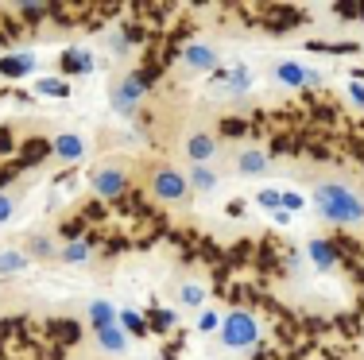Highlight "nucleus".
I'll use <instances>...</instances> for the list:
<instances>
[{
	"instance_id": "1",
	"label": "nucleus",
	"mask_w": 364,
	"mask_h": 360,
	"mask_svg": "<svg viewBox=\"0 0 364 360\" xmlns=\"http://www.w3.org/2000/svg\"><path fill=\"white\" fill-rule=\"evenodd\" d=\"M314 205L326 221H333V225H364V202L341 182H318L314 186Z\"/></svg>"
},
{
	"instance_id": "2",
	"label": "nucleus",
	"mask_w": 364,
	"mask_h": 360,
	"mask_svg": "<svg viewBox=\"0 0 364 360\" xmlns=\"http://www.w3.org/2000/svg\"><path fill=\"white\" fill-rule=\"evenodd\" d=\"M147 190H151V198H159L163 205H175V202H186L190 182L178 170H171L159 163V167H151V175H147Z\"/></svg>"
},
{
	"instance_id": "3",
	"label": "nucleus",
	"mask_w": 364,
	"mask_h": 360,
	"mask_svg": "<svg viewBox=\"0 0 364 360\" xmlns=\"http://www.w3.org/2000/svg\"><path fill=\"white\" fill-rule=\"evenodd\" d=\"M256 337H259V325H256L252 314H245V310H232L221 325V341L229 349H252Z\"/></svg>"
},
{
	"instance_id": "4",
	"label": "nucleus",
	"mask_w": 364,
	"mask_h": 360,
	"mask_svg": "<svg viewBox=\"0 0 364 360\" xmlns=\"http://www.w3.org/2000/svg\"><path fill=\"white\" fill-rule=\"evenodd\" d=\"M144 78L140 74H128V78H120V82H112V109L117 113H132L136 109V101L144 97Z\"/></svg>"
},
{
	"instance_id": "5",
	"label": "nucleus",
	"mask_w": 364,
	"mask_h": 360,
	"mask_svg": "<svg viewBox=\"0 0 364 360\" xmlns=\"http://www.w3.org/2000/svg\"><path fill=\"white\" fill-rule=\"evenodd\" d=\"M90 186H93L97 198H120V194L128 190V175H124V170H117V167H101L97 175L90 178Z\"/></svg>"
},
{
	"instance_id": "6",
	"label": "nucleus",
	"mask_w": 364,
	"mask_h": 360,
	"mask_svg": "<svg viewBox=\"0 0 364 360\" xmlns=\"http://www.w3.org/2000/svg\"><path fill=\"white\" fill-rule=\"evenodd\" d=\"M50 156H58L63 163H77L85 156V143H82V136H74V132H63L58 140H50Z\"/></svg>"
},
{
	"instance_id": "7",
	"label": "nucleus",
	"mask_w": 364,
	"mask_h": 360,
	"mask_svg": "<svg viewBox=\"0 0 364 360\" xmlns=\"http://www.w3.org/2000/svg\"><path fill=\"white\" fill-rule=\"evenodd\" d=\"M182 62H186L190 70H213V66H218V50L202 47V43H190V47L182 50Z\"/></svg>"
},
{
	"instance_id": "8",
	"label": "nucleus",
	"mask_w": 364,
	"mask_h": 360,
	"mask_svg": "<svg viewBox=\"0 0 364 360\" xmlns=\"http://www.w3.org/2000/svg\"><path fill=\"white\" fill-rule=\"evenodd\" d=\"M275 78H279L283 85H294V89H302V85H314L318 78L310 70H302L299 62H279L275 66Z\"/></svg>"
},
{
	"instance_id": "9",
	"label": "nucleus",
	"mask_w": 364,
	"mask_h": 360,
	"mask_svg": "<svg viewBox=\"0 0 364 360\" xmlns=\"http://www.w3.org/2000/svg\"><path fill=\"white\" fill-rule=\"evenodd\" d=\"M306 252H310V260H314L322 271H333L337 268V248L329 244V240H310Z\"/></svg>"
},
{
	"instance_id": "10",
	"label": "nucleus",
	"mask_w": 364,
	"mask_h": 360,
	"mask_svg": "<svg viewBox=\"0 0 364 360\" xmlns=\"http://www.w3.org/2000/svg\"><path fill=\"white\" fill-rule=\"evenodd\" d=\"M186 151H190V159H194L198 167H202V163L210 159L213 151H218V140H213V136H205V132H198V136H190Z\"/></svg>"
},
{
	"instance_id": "11",
	"label": "nucleus",
	"mask_w": 364,
	"mask_h": 360,
	"mask_svg": "<svg viewBox=\"0 0 364 360\" xmlns=\"http://www.w3.org/2000/svg\"><path fill=\"white\" fill-rule=\"evenodd\" d=\"M97 345L105 349V353H124V349H128V333L120 329V325H109V329H97Z\"/></svg>"
},
{
	"instance_id": "12",
	"label": "nucleus",
	"mask_w": 364,
	"mask_h": 360,
	"mask_svg": "<svg viewBox=\"0 0 364 360\" xmlns=\"http://www.w3.org/2000/svg\"><path fill=\"white\" fill-rule=\"evenodd\" d=\"M20 151H23V156L16 159V163H20V167H36V163H43V159L50 156V143L47 140H28Z\"/></svg>"
},
{
	"instance_id": "13",
	"label": "nucleus",
	"mask_w": 364,
	"mask_h": 360,
	"mask_svg": "<svg viewBox=\"0 0 364 360\" xmlns=\"http://www.w3.org/2000/svg\"><path fill=\"white\" fill-rule=\"evenodd\" d=\"M31 66H36V58H28V55H8V58H0V74H4V78H23Z\"/></svg>"
},
{
	"instance_id": "14",
	"label": "nucleus",
	"mask_w": 364,
	"mask_h": 360,
	"mask_svg": "<svg viewBox=\"0 0 364 360\" xmlns=\"http://www.w3.org/2000/svg\"><path fill=\"white\" fill-rule=\"evenodd\" d=\"M90 322H93V333H97V329H109V325H120V322H117V310H112L109 302H93V306H90Z\"/></svg>"
},
{
	"instance_id": "15",
	"label": "nucleus",
	"mask_w": 364,
	"mask_h": 360,
	"mask_svg": "<svg viewBox=\"0 0 364 360\" xmlns=\"http://www.w3.org/2000/svg\"><path fill=\"white\" fill-rule=\"evenodd\" d=\"M90 252H93V244H90V240H70V244H66L58 256H63L66 263H82V260H90Z\"/></svg>"
},
{
	"instance_id": "16",
	"label": "nucleus",
	"mask_w": 364,
	"mask_h": 360,
	"mask_svg": "<svg viewBox=\"0 0 364 360\" xmlns=\"http://www.w3.org/2000/svg\"><path fill=\"white\" fill-rule=\"evenodd\" d=\"M264 167H267V159L259 156V151H240V159H237V170H240V175H259Z\"/></svg>"
},
{
	"instance_id": "17",
	"label": "nucleus",
	"mask_w": 364,
	"mask_h": 360,
	"mask_svg": "<svg viewBox=\"0 0 364 360\" xmlns=\"http://www.w3.org/2000/svg\"><path fill=\"white\" fill-rule=\"evenodd\" d=\"M90 66H93V58L82 55V50H66L63 55V70L66 74H82V70H90Z\"/></svg>"
},
{
	"instance_id": "18",
	"label": "nucleus",
	"mask_w": 364,
	"mask_h": 360,
	"mask_svg": "<svg viewBox=\"0 0 364 360\" xmlns=\"http://www.w3.org/2000/svg\"><path fill=\"white\" fill-rule=\"evenodd\" d=\"M225 82H229V93H245L248 85H252V74H248L245 66H237V70H232V74H229V78H225Z\"/></svg>"
},
{
	"instance_id": "19",
	"label": "nucleus",
	"mask_w": 364,
	"mask_h": 360,
	"mask_svg": "<svg viewBox=\"0 0 364 360\" xmlns=\"http://www.w3.org/2000/svg\"><path fill=\"white\" fill-rule=\"evenodd\" d=\"M190 182H194L198 190H213V186H218V175H213L210 167H194V175H190Z\"/></svg>"
},
{
	"instance_id": "20",
	"label": "nucleus",
	"mask_w": 364,
	"mask_h": 360,
	"mask_svg": "<svg viewBox=\"0 0 364 360\" xmlns=\"http://www.w3.org/2000/svg\"><path fill=\"white\" fill-rule=\"evenodd\" d=\"M310 50H329V55H357V43H310Z\"/></svg>"
},
{
	"instance_id": "21",
	"label": "nucleus",
	"mask_w": 364,
	"mask_h": 360,
	"mask_svg": "<svg viewBox=\"0 0 364 360\" xmlns=\"http://www.w3.org/2000/svg\"><path fill=\"white\" fill-rule=\"evenodd\" d=\"M39 93H47V97H66V93H70V85H66L63 78H43L39 82Z\"/></svg>"
},
{
	"instance_id": "22",
	"label": "nucleus",
	"mask_w": 364,
	"mask_h": 360,
	"mask_svg": "<svg viewBox=\"0 0 364 360\" xmlns=\"http://www.w3.org/2000/svg\"><path fill=\"white\" fill-rule=\"evenodd\" d=\"M23 263H28V260H23L20 252H0V276H8V271H20Z\"/></svg>"
},
{
	"instance_id": "23",
	"label": "nucleus",
	"mask_w": 364,
	"mask_h": 360,
	"mask_svg": "<svg viewBox=\"0 0 364 360\" xmlns=\"http://www.w3.org/2000/svg\"><path fill=\"white\" fill-rule=\"evenodd\" d=\"M120 329H128V333H136V337H144V322L136 318V314H128V310H120Z\"/></svg>"
},
{
	"instance_id": "24",
	"label": "nucleus",
	"mask_w": 364,
	"mask_h": 360,
	"mask_svg": "<svg viewBox=\"0 0 364 360\" xmlns=\"http://www.w3.org/2000/svg\"><path fill=\"white\" fill-rule=\"evenodd\" d=\"M202 298H205V290L198 287V283H186V287H182V302H186V306H198Z\"/></svg>"
},
{
	"instance_id": "25",
	"label": "nucleus",
	"mask_w": 364,
	"mask_h": 360,
	"mask_svg": "<svg viewBox=\"0 0 364 360\" xmlns=\"http://www.w3.org/2000/svg\"><path fill=\"white\" fill-rule=\"evenodd\" d=\"M31 256H39V260H50V256H55L50 240H47V236H36V240H31Z\"/></svg>"
},
{
	"instance_id": "26",
	"label": "nucleus",
	"mask_w": 364,
	"mask_h": 360,
	"mask_svg": "<svg viewBox=\"0 0 364 360\" xmlns=\"http://www.w3.org/2000/svg\"><path fill=\"white\" fill-rule=\"evenodd\" d=\"M55 333H63L66 345H70V341H77V325H74V322H55Z\"/></svg>"
},
{
	"instance_id": "27",
	"label": "nucleus",
	"mask_w": 364,
	"mask_h": 360,
	"mask_svg": "<svg viewBox=\"0 0 364 360\" xmlns=\"http://www.w3.org/2000/svg\"><path fill=\"white\" fill-rule=\"evenodd\" d=\"M147 318H151V325H155V329H171V322H175V318H171L167 310H151V314H147Z\"/></svg>"
},
{
	"instance_id": "28",
	"label": "nucleus",
	"mask_w": 364,
	"mask_h": 360,
	"mask_svg": "<svg viewBox=\"0 0 364 360\" xmlns=\"http://www.w3.org/2000/svg\"><path fill=\"white\" fill-rule=\"evenodd\" d=\"M12 213H16V198L0 194V221H12Z\"/></svg>"
},
{
	"instance_id": "29",
	"label": "nucleus",
	"mask_w": 364,
	"mask_h": 360,
	"mask_svg": "<svg viewBox=\"0 0 364 360\" xmlns=\"http://www.w3.org/2000/svg\"><path fill=\"white\" fill-rule=\"evenodd\" d=\"M259 205H264V209H279V194H275V190H259Z\"/></svg>"
},
{
	"instance_id": "30",
	"label": "nucleus",
	"mask_w": 364,
	"mask_h": 360,
	"mask_svg": "<svg viewBox=\"0 0 364 360\" xmlns=\"http://www.w3.org/2000/svg\"><path fill=\"white\" fill-rule=\"evenodd\" d=\"M279 205H287V209H302V198H299V194H279Z\"/></svg>"
},
{
	"instance_id": "31",
	"label": "nucleus",
	"mask_w": 364,
	"mask_h": 360,
	"mask_svg": "<svg viewBox=\"0 0 364 360\" xmlns=\"http://www.w3.org/2000/svg\"><path fill=\"white\" fill-rule=\"evenodd\" d=\"M349 97L357 101V105H364V85H360V82H353V85H349Z\"/></svg>"
},
{
	"instance_id": "32",
	"label": "nucleus",
	"mask_w": 364,
	"mask_h": 360,
	"mask_svg": "<svg viewBox=\"0 0 364 360\" xmlns=\"http://www.w3.org/2000/svg\"><path fill=\"white\" fill-rule=\"evenodd\" d=\"M218 325V314H202V329H213Z\"/></svg>"
}]
</instances>
